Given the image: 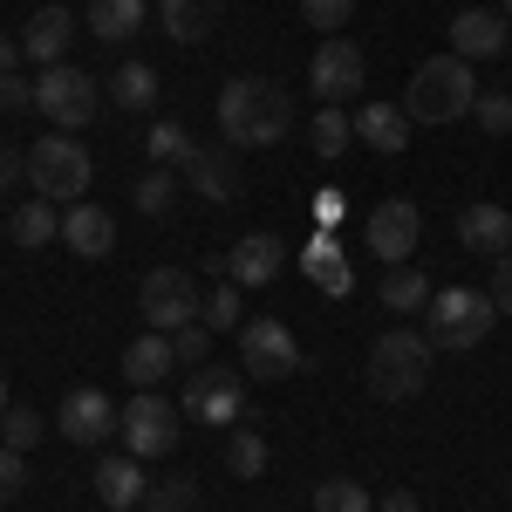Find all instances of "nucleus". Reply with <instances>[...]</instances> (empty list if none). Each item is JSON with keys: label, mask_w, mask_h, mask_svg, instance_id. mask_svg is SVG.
<instances>
[{"label": "nucleus", "mask_w": 512, "mask_h": 512, "mask_svg": "<svg viewBox=\"0 0 512 512\" xmlns=\"http://www.w3.org/2000/svg\"><path fill=\"white\" fill-rule=\"evenodd\" d=\"M287 130H294V103H287L280 82L233 76L219 89V137H226L233 151H274Z\"/></svg>", "instance_id": "f257e3e1"}, {"label": "nucleus", "mask_w": 512, "mask_h": 512, "mask_svg": "<svg viewBox=\"0 0 512 512\" xmlns=\"http://www.w3.org/2000/svg\"><path fill=\"white\" fill-rule=\"evenodd\" d=\"M472 62L465 55H431V62H417V76L403 89V117L410 123H458L472 117Z\"/></svg>", "instance_id": "f03ea898"}, {"label": "nucleus", "mask_w": 512, "mask_h": 512, "mask_svg": "<svg viewBox=\"0 0 512 512\" xmlns=\"http://www.w3.org/2000/svg\"><path fill=\"white\" fill-rule=\"evenodd\" d=\"M369 396H383V403H410V396L431 383V335H417V328H390V335H376V349H369Z\"/></svg>", "instance_id": "7ed1b4c3"}, {"label": "nucleus", "mask_w": 512, "mask_h": 512, "mask_svg": "<svg viewBox=\"0 0 512 512\" xmlns=\"http://www.w3.org/2000/svg\"><path fill=\"white\" fill-rule=\"evenodd\" d=\"M89 178H96V164H89V151H82L69 130L28 144V185H35V198H48V205H82Z\"/></svg>", "instance_id": "20e7f679"}, {"label": "nucleus", "mask_w": 512, "mask_h": 512, "mask_svg": "<svg viewBox=\"0 0 512 512\" xmlns=\"http://www.w3.org/2000/svg\"><path fill=\"white\" fill-rule=\"evenodd\" d=\"M424 315H431V321H424L431 349H478V342L499 328V308H492V294H478V287H437Z\"/></svg>", "instance_id": "39448f33"}, {"label": "nucleus", "mask_w": 512, "mask_h": 512, "mask_svg": "<svg viewBox=\"0 0 512 512\" xmlns=\"http://www.w3.org/2000/svg\"><path fill=\"white\" fill-rule=\"evenodd\" d=\"M137 308H144V321L158 335H178V328L205 321V294H198L192 267H151L144 287H137Z\"/></svg>", "instance_id": "423d86ee"}, {"label": "nucleus", "mask_w": 512, "mask_h": 512, "mask_svg": "<svg viewBox=\"0 0 512 512\" xmlns=\"http://www.w3.org/2000/svg\"><path fill=\"white\" fill-rule=\"evenodd\" d=\"M301 342H294V328L274 315H253L239 328V369L253 376V383H287V376H301Z\"/></svg>", "instance_id": "0eeeda50"}, {"label": "nucleus", "mask_w": 512, "mask_h": 512, "mask_svg": "<svg viewBox=\"0 0 512 512\" xmlns=\"http://www.w3.org/2000/svg\"><path fill=\"white\" fill-rule=\"evenodd\" d=\"M35 110L55 123V130H82V123L103 110V82L69 69V62H55V69H41V82H35Z\"/></svg>", "instance_id": "6e6552de"}, {"label": "nucleus", "mask_w": 512, "mask_h": 512, "mask_svg": "<svg viewBox=\"0 0 512 512\" xmlns=\"http://www.w3.org/2000/svg\"><path fill=\"white\" fill-rule=\"evenodd\" d=\"M178 417H185L178 403H164L158 390H137L130 403H123V417H117L130 458H164V451L178 444Z\"/></svg>", "instance_id": "1a4fd4ad"}, {"label": "nucleus", "mask_w": 512, "mask_h": 512, "mask_svg": "<svg viewBox=\"0 0 512 512\" xmlns=\"http://www.w3.org/2000/svg\"><path fill=\"white\" fill-rule=\"evenodd\" d=\"M185 417H198V424H246V369H198L185 383Z\"/></svg>", "instance_id": "9d476101"}, {"label": "nucleus", "mask_w": 512, "mask_h": 512, "mask_svg": "<svg viewBox=\"0 0 512 512\" xmlns=\"http://www.w3.org/2000/svg\"><path fill=\"white\" fill-rule=\"evenodd\" d=\"M362 239H369V253H376L383 267H403V260L417 253V239H424V212H417L410 198H383V205L369 212Z\"/></svg>", "instance_id": "9b49d317"}, {"label": "nucleus", "mask_w": 512, "mask_h": 512, "mask_svg": "<svg viewBox=\"0 0 512 512\" xmlns=\"http://www.w3.org/2000/svg\"><path fill=\"white\" fill-rule=\"evenodd\" d=\"M362 82H369V62H362V48L355 41H321L315 48V69H308V89H315L321 103H349V96H362Z\"/></svg>", "instance_id": "f8f14e48"}, {"label": "nucleus", "mask_w": 512, "mask_h": 512, "mask_svg": "<svg viewBox=\"0 0 512 512\" xmlns=\"http://www.w3.org/2000/svg\"><path fill=\"white\" fill-rule=\"evenodd\" d=\"M185 185H192L205 205H239V192H246V171H239V151L233 144H198V158H192V171H185Z\"/></svg>", "instance_id": "ddd939ff"}, {"label": "nucleus", "mask_w": 512, "mask_h": 512, "mask_svg": "<svg viewBox=\"0 0 512 512\" xmlns=\"http://www.w3.org/2000/svg\"><path fill=\"white\" fill-rule=\"evenodd\" d=\"M512 48V21L499 7H465L458 21H451V55H465V62H492V55H506Z\"/></svg>", "instance_id": "4468645a"}, {"label": "nucleus", "mask_w": 512, "mask_h": 512, "mask_svg": "<svg viewBox=\"0 0 512 512\" xmlns=\"http://www.w3.org/2000/svg\"><path fill=\"white\" fill-rule=\"evenodd\" d=\"M117 403H110V396L103 390H69L62 396V417H55V431L69 437V444H103V437L117 431Z\"/></svg>", "instance_id": "2eb2a0df"}, {"label": "nucleus", "mask_w": 512, "mask_h": 512, "mask_svg": "<svg viewBox=\"0 0 512 512\" xmlns=\"http://www.w3.org/2000/svg\"><path fill=\"white\" fill-rule=\"evenodd\" d=\"M458 246L478 253V260H506L512 253V212L506 205H492V198H478L458 212Z\"/></svg>", "instance_id": "dca6fc26"}, {"label": "nucleus", "mask_w": 512, "mask_h": 512, "mask_svg": "<svg viewBox=\"0 0 512 512\" xmlns=\"http://www.w3.org/2000/svg\"><path fill=\"white\" fill-rule=\"evenodd\" d=\"M280 267H287L280 233H246L233 253H226V280H233V287H274Z\"/></svg>", "instance_id": "f3484780"}, {"label": "nucleus", "mask_w": 512, "mask_h": 512, "mask_svg": "<svg viewBox=\"0 0 512 512\" xmlns=\"http://www.w3.org/2000/svg\"><path fill=\"white\" fill-rule=\"evenodd\" d=\"M62 246H69L76 260H110L117 219H110L103 205H69V212H62Z\"/></svg>", "instance_id": "a211bd4d"}, {"label": "nucleus", "mask_w": 512, "mask_h": 512, "mask_svg": "<svg viewBox=\"0 0 512 512\" xmlns=\"http://www.w3.org/2000/svg\"><path fill=\"white\" fill-rule=\"evenodd\" d=\"M69 41H76V14H69V7H41L35 21L21 28V55L41 62V69H55V62L69 55Z\"/></svg>", "instance_id": "6ab92c4d"}, {"label": "nucleus", "mask_w": 512, "mask_h": 512, "mask_svg": "<svg viewBox=\"0 0 512 512\" xmlns=\"http://www.w3.org/2000/svg\"><path fill=\"white\" fill-rule=\"evenodd\" d=\"M144 492H151V478H144V458H103L96 465V499L110 512H130V506H144Z\"/></svg>", "instance_id": "aec40b11"}, {"label": "nucleus", "mask_w": 512, "mask_h": 512, "mask_svg": "<svg viewBox=\"0 0 512 512\" xmlns=\"http://www.w3.org/2000/svg\"><path fill=\"white\" fill-rule=\"evenodd\" d=\"M171 369H178V349H171V335H158V328H144V335L123 349V376H130L137 390H158Z\"/></svg>", "instance_id": "412c9836"}, {"label": "nucleus", "mask_w": 512, "mask_h": 512, "mask_svg": "<svg viewBox=\"0 0 512 512\" xmlns=\"http://www.w3.org/2000/svg\"><path fill=\"white\" fill-rule=\"evenodd\" d=\"M355 137H362L376 158H396V151L410 144V117H403L396 103H362V110H355Z\"/></svg>", "instance_id": "4be33fe9"}, {"label": "nucleus", "mask_w": 512, "mask_h": 512, "mask_svg": "<svg viewBox=\"0 0 512 512\" xmlns=\"http://www.w3.org/2000/svg\"><path fill=\"white\" fill-rule=\"evenodd\" d=\"M219 14H226V0H158V21L171 41H205L212 28H219Z\"/></svg>", "instance_id": "5701e85b"}, {"label": "nucleus", "mask_w": 512, "mask_h": 512, "mask_svg": "<svg viewBox=\"0 0 512 512\" xmlns=\"http://www.w3.org/2000/svg\"><path fill=\"white\" fill-rule=\"evenodd\" d=\"M144 151H151V164H158V171H192V158H198L192 130H185L178 117H158V123H151V137H144Z\"/></svg>", "instance_id": "b1692460"}, {"label": "nucleus", "mask_w": 512, "mask_h": 512, "mask_svg": "<svg viewBox=\"0 0 512 512\" xmlns=\"http://www.w3.org/2000/svg\"><path fill=\"white\" fill-rule=\"evenodd\" d=\"M144 28V0H89V35L96 41H130Z\"/></svg>", "instance_id": "393cba45"}, {"label": "nucleus", "mask_w": 512, "mask_h": 512, "mask_svg": "<svg viewBox=\"0 0 512 512\" xmlns=\"http://www.w3.org/2000/svg\"><path fill=\"white\" fill-rule=\"evenodd\" d=\"M110 103L117 110H151L158 103V69L151 62H123L117 76H110Z\"/></svg>", "instance_id": "a878e982"}, {"label": "nucleus", "mask_w": 512, "mask_h": 512, "mask_svg": "<svg viewBox=\"0 0 512 512\" xmlns=\"http://www.w3.org/2000/svg\"><path fill=\"white\" fill-rule=\"evenodd\" d=\"M383 308H390V315H417V308H431V280L417 274L410 260L390 267V274H383Z\"/></svg>", "instance_id": "bb28decb"}, {"label": "nucleus", "mask_w": 512, "mask_h": 512, "mask_svg": "<svg viewBox=\"0 0 512 512\" xmlns=\"http://www.w3.org/2000/svg\"><path fill=\"white\" fill-rule=\"evenodd\" d=\"M7 233H14V246H48V239H62V212H55L48 198H35V205H14Z\"/></svg>", "instance_id": "cd10ccee"}, {"label": "nucleus", "mask_w": 512, "mask_h": 512, "mask_svg": "<svg viewBox=\"0 0 512 512\" xmlns=\"http://www.w3.org/2000/svg\"><path fill=\"white\" fill-rule=\"evenodd\" d=\"M301 267L315 274V287H321V294H349V287H355L349 260L335 253V239H308V260H301Z\"/></svg>", "instance_id": "c85d7f7f"}, {"label": "nucleus", "mask_w": 512, "mask_h": 512, "mask_svg": "<svg viewBox=\"0 0 512 512\" xmlns=\"http://www.w3.org/2000/svg\"><path fill=\"white\" fill-rule=\"evenodd\" d=\"M349 137H355V117H349V110H335V103H321L315 123H308L315 158H342V151H349Z\"/></svg>", "instance_id": "c756f323"}, {"label": "nucleus", "mask_w": 512, "mask_h": 512, "mask_svg": "<svg viewBox=\"0 0 512 512\" xmlns=\"http://www.w3.org/2000/svg\"><path fill=\"white\" fill-rule=\"evenodd\" d=\"M226 472L233 478H260L267 472V437L246 431V424H233V437H226Z\"/></svg>", "instance_id": "7c9ffc66"}, {"label": "nucleus", "mask_w": 512, "mask_h": 512, "mask_svg": "<svg viewBox=\"0 0 512 512\" xmlns=\"http://www.w3.org/2000/svg\"><path fill=\"white\" fill-rule=\"evenodd\" d=\"M315 512H376L362 478H321L315 485Z\"/></svg>", "instance_id": "2f4dec72"}, {"label": "nucleus", "mask_w": 512, "mask_h": 512, "mask_svg": "<svg viewBox=\"0 0 512 512\" xmlns=\"http://www.w3.org/2000/svg\"><path fill=\"white\" fill-rule=\"evenodd\" d=\"M130 205H137L144 219H164V212L178 205V171H144L137 192H130Z\"/></svg>", "instance_id": "473e14b6"}, {"label": "nucleus", "mask_w": 512, "mask_h": 512, "mask_svg": "<svg viewBox=\"0 0 512 512\" xmlns=\"http://www.w3.org/2000/svg\"><path fill=\"white\" fill-rule=\"evenodd\" d=\"M41 431H48V417H41V410H28V403H14V410L0 417V437H7L14 451H35Z\"/></svg>", "instance_id": "72a5a7b5"}, {"label": "nucleus", "mask_w": 512, "mask_h": 512, "mask_svg": "<svg viewBox=\"0 0 512 512\" xmlns=\"http://www.w3.org/2000/svg\"><path fill=\"white\" fill-rule=\"evenodd\" d=\"M205 328H212V335H239V328H246V321H239V287L233 280H226L219 294H205Z\"/></svg>", "instance_id": "f704fd0d"}, {"label": "nucleus", "mask_w": 512, "mask_h": 512, "mask_svg": "<svg viewBox=\"0 0 512 512\" xmlns=\"http://www.w3.org/2000/svg\"><path fill=\"white\" fill-rule=\"evenodd\" d=\"M472 117H478V130L506 137V130H512V96H506V89H478V96H472Z\"/></svg>", "instance_id": "c9c22d12"}, {"label": "nucleus", "mask_w": 512, "mask_h": 512, "mask_svg": "<svg viewBox=\"0 0 512 512\" xmlns=\"http://www.w3.org/2000/svg\"><path fill=\"white\" fill-rule=\"evenodd\" d=\"M192 506H198V485H192V478H164V485L144 492V512H192Z\"/></svg>", "instance_id": "e433bc0d"}, {"label": "nucleus", "mask_w": 512, "mask_h": 512, "mask_svg": "<svg viewBox=\"0 0 512 512\" xmlns=\"http://www.w3.org/2000/svg\"><path fill=\"white\" fill-rule=\"evenodd\" d=\"M171 349H178V369H205V355H212V328H205V321L178 328V335H171Z\"/></svg>", "instance_id": "4c0bfd02"}, {"label": "nucleus", "mask_w": 512, "mask_h": 512, "mask_svg": "<svg viewBox=\"0 0 512 512\" xmlns=\"http://www.w3.org/2000/svg\"><path fill=\"white\" fill-rule=\"evenodd\" d=\"M21 492H28V451L0 444V506H7V499H21Z\"/></svg>", "instance_id": "58836bf2"}, {"label": "nucleus", "mask_w": 512, "mask_h": 512, "mask_svg": "<svg viewBox=\"0 0 512 512\" xmlns=\"http://www.w3.org/2000/svg\"><path fill=\"white\" fill-rule=\"evenodd\" d=\"M349 14H355V0H301V21H308V28H321V35H335Z\"/></svg>", "instance_id": "ea45409f"}, {"label": "nucleus", "mask_w": 512, "mask_h": 512, "mask_svg": "<svg viewBox=\"0 0 512 512\" xmlns=\"http://www.w3.org/2000/svg\"><path fill=\"white\" fill-rule=\"evenodd\" d=\"M0 110H35V82L0 76Z\"/></svg>", "instance_id": "a19ab883"}, {"label": "nucleus", "mask_w": 512, "mask_h": 512, "mask_svg": "<svg viewBox=\"0 0 512 512\" xmlns=\"http://www.w3.org/2000/svg\"><path fill=\"white\" fill-rule=\"evenodd\" d=\"M492 308L512 315V253H506V260H492Z\"/></svg>", "instance_id": "79ce46f5"}, {"label": "nucleus", "mask_w": 512, "mask_h": 512, "mask_svg": "<svg viewBox=\"0 0 512 512\" xmlns=\"http://www.w3.org/2000/svg\"><path fill=\"white\" fill-rule=\"evenodd\" d=\"M376 512H424V506H417V492H403V485H396V492L376 499Z\"/></svg>", "instance_id": "37998d69"}, {"label": "nucleus", "mask_w": 512, "mask_h": 512, "mask_svg": "<svg viewBox=\"0 0 512 512\" xmlns=\"http://www.w3.org/2000/svg\"><path fill=\"white\" fill-rule=\"evenodd\" d=\"M21 151H14V144H0V192H7V185H14V178H21Z\"/></svg>", "instance_id": "c03bdc74"}, {"label": "nucleus", "mask_w": 512, "mask_h": 512, "mask_svg": "<svg viewBox=\"0 0 512 512\" xmlns=\"http://www.w3.org/2000/svg\"><path fill=\"white\" fill-rule=\"evenodd\" d=\"M14 69H21V41L0 35V76H14Z\"/></svg>", "instance_id": "a18cd8bd"}, {"label": "nucleus", "mask_w": 512, "mask_h": 512, "mask_svg": "<svg viewBox=\"0 0 512 512\" xmlns=\"http://www.w3.org/2000/svg\"><path fill=\"white\" fill-rule=\"evenodd\" d=\"M315 212H321V226H335V219H342V192H321Z\"/></svg>", "instance_id": "49530a36"}, {"label": "nucleus", "mask_w": 512, "mask_h": 512, "mask_svg": "<svg viewBox=\"0 0 512 512\" xmlns=\"http://www.w3.org/2000/svg\"><path fill=\"white\" fill-rule=\"evenodd\" d=\"M0 417H7V383H0Z\"/></svg>", "instance_id": "de8ad7c7"}, {"label": "nucleus", "mask_w": 512, "mask_h": 512, "mask_svg": "<svg viewBox=\"0 0 512 512\" xmlns=\"http://www.w3.org/2000/svg\"><path fill=\"white\" fill-rule=\"evenodd\" d=\"M499 14H506V21H512V0H499Z\"/></svg>", "instance_id": "09e8293b"}]
</instances>
